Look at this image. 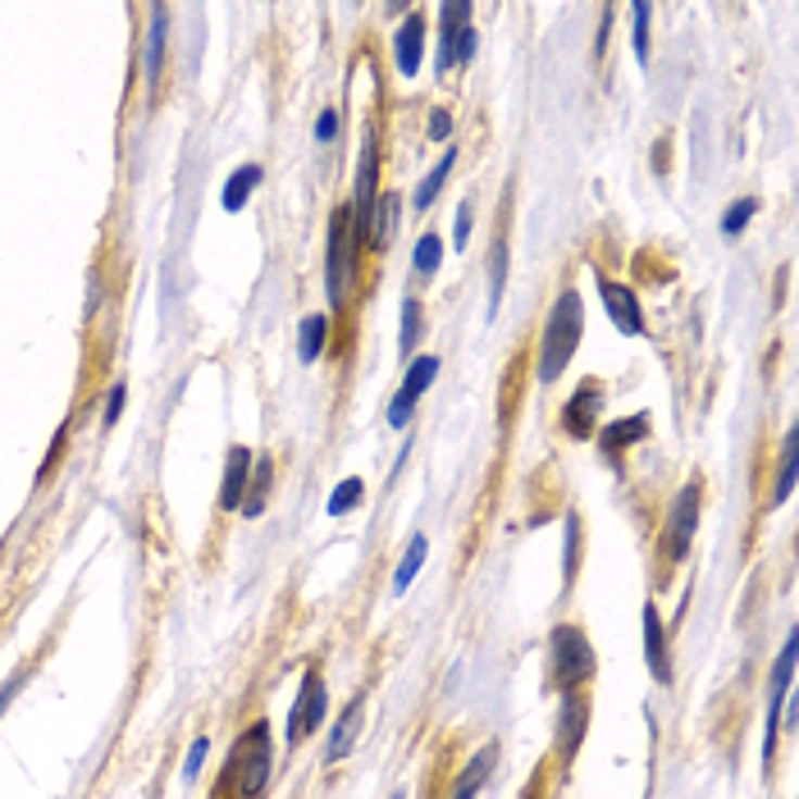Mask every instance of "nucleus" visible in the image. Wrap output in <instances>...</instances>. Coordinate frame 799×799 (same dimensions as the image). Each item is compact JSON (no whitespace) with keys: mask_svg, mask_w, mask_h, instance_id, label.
Wrapping results in <instances>:
<instances>
[{"mask_svg":"<svg viewBox=\"0 0 799 799\" xmlns=\"http://www.w3.org/2000/svg\"><path fill=\"white\" fill-rule=\"evenodd\" d=\"M275 772V745H270V722L256 718L242 726V736L229 745L219 776L211 786V799H265Z\"/></svg>","mask_w":799,"mask_h":799,"instance_id":"nucleus-1","label":"nucleus"},{"mask_svg":"<svg viewBox=\"0 0 799 799\" xmlns=\"http://www.w3.org/2000/svg\"><path fill=\"white\" fill-rule=\"evenodd\" d=\"M699 521H703V480L690 475L676 490V498L668 503V517H662V525H658V548H654V589L658 594L672 585L676 567L690 558Z\"/></svg>","mask_w":799,"mask_h":799,"instance_id":"nucleus-2","label":"nucleus"},{"mask_svg":"<svg viewBox=\"0 0 799 799\" xmlns=\"http://www.w3.org/2000/svg\"><path fill=\"white\" fill-rule=\"evenodd\" d=\"M581 339H585V302H581L575 288H562L558 302L548 306L544 329H540L535 380L540 384H558L567 375V366H571V357H575V347H581Z\"/></svg>","mask_w":799,"mask_h":799,"instance_id":"nucleus-3","label":"nucleus"},{"mask_svg":"<svg viewBox=\"0 0 799 799\" xmlns=\"http://www.w3.org/2000/svg\"><path fill=\"white\" fill-rule=\"evenodd\" d=\"M362 261H366V252L352 242L347 206H334L329 211V229H325V293H329V310H334V316H343V310L366 293Z\"/></svg>","mask_w":799,"mask_h":799,"instance_id":"nucleus-4","label":"nucleus"},{"mask_svg":"<svg viewBox=\"0 0 799 799\" xmlns=\"http://www.w3.org/2000/svg\"><path fill=\"white\" fill-rule=\"evenodd\" d=\"M598 676V654L585 626L575 621H558L548 631V668H544V690L567 695V690H589Z\"/></svg>","mask_w":799,"mask_h":799,"instance_id":"nucleus-5","label":"nucleus"},{"mask_svg":"<svg viewBox=\"0 0 799 799\" xmlns=\"http://www.w3.org/2000/svg\"><path fill=\"white\" fill-rule=\"evenodd\" d=\"M589 722H594V695L589 690H567L558 695V713H553V763L558 776L571 772L575 753L585 749V736H589Z\"/></svg>","mask_w":799,"mask_h":799,"instance_id":"nucleus-6","label":"nucleus"},{"mask_svg":"<svg viewBox=\"0 0 799 799\" xmlns=\"http://www.w3.org/2000/svg\"><path fill=\"white\" fill-rule=\"evenodd\" d=\"M329 718V685H325V668L320 662H306L302 672V690L288 708V749H302L306 740L320 736V726Z\"/></svg>","mask_w":799,"mask_h":799,"instance_id":"nucleus-7","label":"nucleus"},{"mask_svg":"<svg viewBox=\"0 0 799 799\" xmlns=\"http://www.w3.org/2000/svg\"><path fill=\"white\" fill-rule=\"evenodd\" d=\"M604 407H608V384L598 380V375H585V380L575 384L571 397L562 403V416H558L562 434H567V439H594Z\"/></svg>","mask_w":799,"mask_h":799,"instance_id":"nucleus-8","label":"nucleus"},{"mask_svg":"<svg viewBox=\"0 0 799 799\" xmlns=\"http://www.w3.org/2000/svg\"><path fill=\"white\" fill-rule=\"evenodd\" d=\"M790 681H795V631L786 635V645H782V654H776L772 676H768V740H763V763L776 759V731H782Z\"/></svg>","mask_w":799,"mask_h":799,"instance_id":"nucleus-9","label":"nucleus"},{"mask_svg":"<svg viewBox=\"0 0 799 799\" xmlns=\"http://www.w3.org/2000/svg\"><path fill=\"white\" fill-rule=\"evenodd\" d=\"M366 703H370V695L366 690H357L347 703H343V713L334 718V726H329V740H325V772L329 768H339L347 753H352V745H357V736H362V726H366Z\"/></svg>","mask_w":799,"mask_h":799,"instance_id":"nucleus-10","label":"nucleus"},{"mask_svg":"<svg viewBox=\"0 0 799 799\" xmlns=\"http://www.w3.org/2000/svg\"><path fill=\"white\" fill-rule=\"evenodd\" d=\"M594 283H598V297H604L608 316H612V325L621 329V334L645 339V310H639V302H635V288H626L621 279H608V275H594Z\"/></svg>","mask_w":799,"mask_h":799,"instance_id":"nucleus-11","label":"nucleus"},{"mask_svg":"<svg viewBox=\"0 0 799 799\" xmlns=\"http://www.w3.org/2000/svg\"><path fill=\"white\" fill-rule=\"evenodd\" d=\"M165 60H169V5H151V10H147V47H142L147 97H155V87H161Z\"/></svg>","mask_w":799,"mask_h":799,"instance_id":"nucleus-12","label":"nucleus"},{"mask_svg":"<svg viewBox=\"0 0 799 799\" xmlns=\"http://www.w3.org/2000/svg\"><path fill=\"white\" fill-rule=\"evenodd\" d=\"M397 229H403V192H397V188H380V196H375V211H370V233H366L370 256H384L393 248Z\"/></svg>","mask_w":799,"mask_h":799,"instance_id":"nucleus-13","label":"nucleus"},{"mask_svg":"<svg viewBox=\"0 0 799 799\" xmlns=\"http://www.w3.org/2000/svg\"><path fill=\"white\" fill-rule=\"evenodd\" d=\"M649 426H654L649 411H635V416H626V420H612V426H604V430L594 434V439H598V453H604V461L621 466L635 443L649 439Z\"/></svg>","mask_w":799,"mask_h":799,"instance_id":"nucleus-14","label":"nucleus"},{"mask_svg":"<svg viewBox=\"0 0 799 799\" xmlns=\"http://www.w3.org/2000/svg\"><path fill=\"white\" fill-rule=\"evenodd\" d=\"M645 662L658 685H672V639H668V626H662L658 598L645 604Z\"/></svg>","mask_w":799,"mask_h":799,"instance_id":"nucleus-15","label":"nucleus"},{"mask_svg":"<svg viewBox=\"0 0 799 799\" xmlns=\"http://www.w3.org/2000/svg\"><path fill=\"white\" fill-rule=\"evenodd\" d=\"M420 55H426V10H411L407 24L393 33V69L403 78H416Z\"/></svg>","mask_w":799,"mask_h":799,"instance_id":"nucleus-16","label":"nucleus"},{"mask_svg":"<svg viewBox=\"0 0 799 799\" xmlns=\"http://www.w3.org/2000/svg\"><path fill=\"white\" fill-rule=\"evenodd\" d=\"M252 461L256 453L248 443H233L229 448V461H225V480H219V512H238L242 507V494H248V480H252Z\"/></svg>","mask_w":799,"mask_h":799,"instance_id":"nucleus-17","label":"nucleus"},{"mask_svg":"<svg viewBox=\"0 0 799 799\" xmlns=\"http://www.w3.org/2000/svg\"><path fill=\"white\" fill-rule=\"evenodd\" d=\"M494 768H498V740L480 745V753L457 772V782L448 786V795H443V799H475V795L484 790V782L494 776Z\"/></svg>","mask_w":799,"mask_h":799,"instance_id":"nucleus-18","label":"nucleus"},{"mask_svg":"<svg viewBox=\"0 0 799 799\" xmlns=\"http://www.w3.org/2000/svg\"><path fill=\"white\" fill-rule=\"evenodd\" d=\"M507 215H512V192L503 196V219H498V233L490 242V316L507 293V265H512V252H507Z\"/></svg>","mask_w":799,"mask_h":799,"instance_id":"nucleus-19","label":"nucleus"},{"mask_svg":"<svg viewBox=\"0 0 799 799\" xmlns=\"http://www.w3.org/2000/svg\"><path fill=\"white\" fill-rule=\"evenodd\" d=\"M270 490H275V457L261 453V457L252 461V480H248V494H242V507H238V512H242V517H261L265 503H270Z\"/></svg>","mask_w":799,"mask_h":799,"instance_id":"nucleus-20","label":"nucleus"},{"mask_svg":"<svg viewBox=\"0 0 799 799\" xmlns=\"http://www.w3.org/2000/svg\"><path fill=\"white\" fill-rule=\"evenodd\" d=\"M420 339H426V306H420L416 293H407L403 306H397V352L411 362Z\"/></svg>","mask_w":799,"mask_h":799,"instance_id":"nucleus-21","label":"nucleus"},{"mask_svg":"<svg viewBox=\"0 0 799 799\" xmlns=\"http://www.w3.org/2000/svg\"><path fill=\"white\" fill-rule=\"evenodd\" d=\"M453 165H457V147H448L439 155V165L420 179V188H416V196H411V206H416V215H426L434 202H439V192L448 188V179H453Z\"/></svg>","mask_w":799,"mask_h":799,"instance_id":"nucleus-22","label":"nucleus"},{"mask_svg":"<svg viewBox=\"0 0 799 799\" xmlns=\"http://www.w3.org/2000/svg\"><path fill=\"white\" fill-rule=\"evenodd\" d=\"M329 334H334V320H329V316H306L297 325V357H302V366H316L325 357Z\"/></svg>","mask_w":799,"mask_h":799,"instance_id":"nucleus-23","label":"nucleus"},{"mask_svg":"<svg viewBox=\"0 0 799 799\" xmlns=\"http://www.w3.org/2000/svg\"><path fill=\"white\" fill-rule=\"evenodd\" d=\"M261 179H265V169H261V161H248V165H238L233 174H229V183H225V196H219V202H225V211H242L248 206V196L261 188Z\"/></svg>","mask_w":799,"mask_h":799,"instance_id":"nucleus-24","label":"nucleus"},{"mask_svg":"<svg viewBox=\"0 0 799 799\" xmlns=\"http://www.w3.org/2000/svg\"><path fill=\"white\" fill-rule=\"evenodd\" d=\"M439 265H443V233L439 229H426L416 238V252H411V275L420 279V283H430L434 275H439Z\"/></svg>","mask_w":799,"mask_h":799,"instance_id":"nucleus-25","label":"nucleus"},{"mask_svg":"<svg viewBox=\"0 0 799 799\" xmlns=\"http://www.w3.org/2000/svg\"><path fill=\"white\" fill-rule=\"evenodd\" d=\"M439 370H443V357H439V352H420V357H411V362H407V375H403V393L420 403V397H426V389L439 380Z\"/></svg>","mask_w":799,"mask_h":799,"instance_id":"nucleus-26","label":"nucleus"},{"mask_svg":"<svg viewBox=\"0 0 799 799\" xmlns=\"http://www.w3.org/2000/svg\"><path fill=\"white\" fill-rule=\"evenodd\" d=\"M795 471H799V434L790 430L786 434V448H782V471H776V484H772V498H768V512H776L786 498H790V490H795Z\"/></svg>","mask_w":799,"mask_h":799,"instance_id":"nucleus-27","label":"nucleus"},{"mask_svg":"<svg viewBox=\"0 0 799 799\" xmlns=\"http://www.w3.org/2000/svg\"><path fill=\"white\" fill-rule=\"evenodd\" d=\"M426 553H430V540H426V535H411V544H407V558L397 562V571H393V594H407V589H411L416 571L426 567Z\"/></svg>","mask_w":799,"mask_h":799,"instance_id":"nucleus-28","label":"nucleus"},{"mask_svg":"<svg viewBox=\"0 0 799 799\" xmlns=\"http://www.w3.org/2000/svg\"><path fill=\"white\" fill-rule=\"evenodd\" d=\"M753 215H759V196H740V202H731L722 211V238H740Z\"/></svg>","mask_w":799,"mask_h":799,"instance_id":"nucleus-29","label":"nucleus"},{"mask_svg":"<svg viewBox=\"0 0 799 799\" xmlns=\"http://www.w3.org/2000/svg\"><path fill=\"white\" fill-rule=\"evenodd\" d=\"M362 498H366V480H362V475H347V480L339 484V490L329 494V517H347Z\"/></svg>","mask_w":799,"mask_h":799,"instance_id":"nucleus-30","label":"nucleus"},{"mask_svg":"<svg viewBox=\"0 0 799 799\" xmlns=\"http://www.w3.org/2000/svg\"><path fill=\"white\" fill-rule=\"evenodd\" d=\"M575 571H581V517L567 512V562H562L567 594H571V585H575Z\"/></svg>","mask_w":799,"mask_h":799,"instance_id":"nucleus-31","label":"nucleus"},{"mask_svg":"<svg viewBox=\"0 0 799 799\" xmlns=\"http://www.w3.org/2000/svg\"><path fill=\"white\" fill-rule=\"evenodd\" d=\"M649 18H654V5H631V24H635V33H631V41H635V55L639 60H649Z\"/></svg>","mask_w":799,"mask_h":799,"instance_id":"nucleus-32","label":"nucleus"},{"mask_svg":"<svg viewBox=\"0 0 799 799\" xmlns=\"http://www.w3.org/2000/svg\"><path fill=\"white\" fill-rule=\"evenodd\" d=\"M124 397H128V380H115V384H110V393H105V407H101V426H105V430H115V426H119V416H124Z\"/></svg>","mask_w":799,"mask_h":799,"instance_id":"nucleus-33","label":"nucleus"},{"mask_svg":"<svg viewBox=\"0 0 799 799\" xmlns=\"http://www.w3.org/2000/svg\"><path fill=\"white\" fill-rule=\"evenodd\" d=\"M37 668H41V658H33V662H24V668H18V672H14L10 681H5V690H0V718H5V708H10L14 699H18V690H24V685H28V676H33Z\"/></svg>","mask_w":799,"mask_h":799,"instance_id":"nucleus-34","label":"nucleus"},{"mask_svg":"<svg viewBox=\"0 0 799 799\" xmlns=\"http://www.w3.org/2000/svg\"><path fill=\"white\" fill-rule=\"evenodd\" d=\"M411 416H416V397H407L403 389H397V393H393V403H389V411H384V420H389L393 430H407V426H411Z\"/></svg>","mask_w":799,"mask_h":799,"instance_id":"nucleus-35","label":"nucleus"},{"mask_svg":"<svg viewBox=\"0 0 799 799\" xmlns=\"http://www.w3.org/2000/svg\"><path fill=\"white\" fill-rule=\"evenodd\" d=\"M475 51H480V33H475V24H466L461 33H457V51H453V69H466V64L475 60Z\"/></svg>","mask_w":799,"mask_h":799,"instance_id":"nucleus-36","label":"nucleus"},{"mask_svg":"<svg viewBox=\"0 0 799 799\" xmlns=\"http://www.w3.org/2000/svg\"><path fill=\"white\" fill-rule=\"evenodd\" d=\"M316 142L320 147H334L339 142V105H325L316 115Z\"/></svg>","mask_w":799,"mask_h":799,"instance_id":"nucleus-37","label":"nucleus"},{"mask_svg":"<svg viewBox=\"0 0 799 799\" xmlns=\"http://www.w3.org/2000/svg\"><path fill=\"white\" fill-rule=\"evenodd\" d=\"M471 225H475V196H466V202L457 206V229H453L457 248H466V242H471Z\"/></svg>","mask_w":799,"mask_h":799,"instance_id":"nucleus-38","label":"nucleus"},{"mask_svg":"<svg viewBox=\"0 0 799 799\" xmlns=\"http://www.w3.org/2000/svg\"><path fill=\"white\" fill-rule=\"evenodd\" d=\"M206 753H211V736H196V740H192V749H188V759H183V782H192V776L202 772Z\"/></svg>","mask_w":799,"mask_h":799,"instance_id":"nucleus-39","label":"nucleus"},{"mask_svg":"<svg viewBox=\"0 0 799 799\" xmlns=\"http://www.w3.org/2000/svg\"><path fill=\"white\" fill-rule=\"evenodd\" d=\"M426 132H430V142H448V132H453V115H448V110H443V105L430 110V128Z\"/></svg>","mask_w":799,"mask_h":799,"instance_id":"nucleus-40","label":"nucleus"},{"mask_svg":"<svg viewBox=\"0 0 799 799\" xmlns=\"http://www.w3.org/2000/svg\"><path fill=\"white\" fill-rule=\"evenodd\" d=\"M64 439H69V430H60V434H55V443H51V453H47V461H41V471H37V484H47V480H51V471H55V461L64 457Z\"/></svg>","mask_w":799,"mask_h":799,"instance_id":"nucleus-41","label":"nucleus"},{"mask_svg":"<svg viewBox=\"0 0 799 799\" xmlns=\"http://www.w3.org/2000/svg\"><path fill=\"white\" fill-rule=\"evenodd\" d=\"M608 28H612V10H604V24H598V37H594V55H604V47H608Z\"/></svg>","mask_w":799,"mask_h":799,"instance_id":"nucleus-42","label":"nucleus"}]
</instances>
